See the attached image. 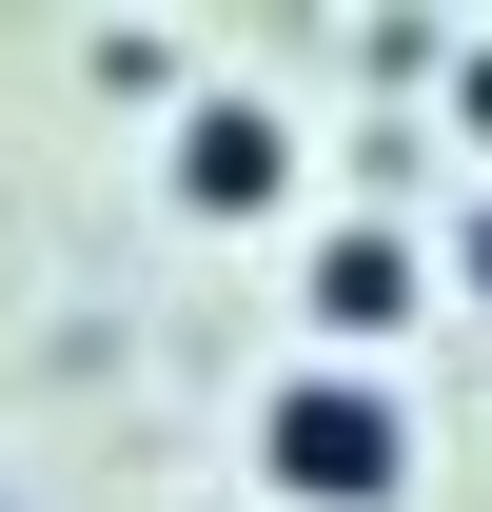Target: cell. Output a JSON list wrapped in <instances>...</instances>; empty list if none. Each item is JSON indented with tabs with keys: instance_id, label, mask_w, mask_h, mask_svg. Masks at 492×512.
Returning a JSON list of instances; mask_svg holds the SVG:
<instances>
[{
	"instance_id": "7a4b0ae2",
	"label": "cell",
	"mask_w": 492,
	"mask_h": 512,
	"mask_svg": "<svg viewBox=\"0 0 492 512\" xmlns=\"http://www.w3.org/2000/svg\"><path fill=\"white\" fill-rule=\"evenodd\" d=\"M296 316H315V355H335V375H374V355L433 316V256L394 237V217H335V237L296 256Z\"/></svg>"
},
{
	"instance_id": "3957f363",
	"label": "cell",
	"mask_w": 492,
	"mask_h": 512,
	"mask_svg": "<svg viewBox=\"0 0 492 512\" xmlns=\"http://www.w3.org/2000/svg\"><path fill=\"white\" fill-rule=\"evenodd\" d=\"M158 178H178V217H276V197H296V119L237 99V79H197L178 138H158Z\"/></svg>"
},
{
	"instance_id": "277c9868",
	"label": "cell",
	"mask_w": 492,
	"mask_h": 512,
	"mask_svg": "<svg viewBox=\"0 0 492 512\" xmlns=\"http://www.w3.org/2000/svg\"><path fill=\"white\" fill-rule=\"evenodd\" d=\"M433 79H453V119L492 138V40H453V60H433Z\"/></svg>"
},
{
	"instance_id": "6da1fadb",
	"label": "cell",
	"mask_w": 492,
	"mask_h": 512,
	"mask_svg": "<svg viewBox=\"0 0 492 512\" xmlns=\"http://www.w3.org/2000/svg\"><path fill=\"white\" fill-rule=\"evenodd\" d=\"M256 473H276L296 512H394V493H414V394L296 355V375L256 394Z\"/></svg>"
},
{
	"instance_id": "5b68a950",
	"label": "cell",
	"mask_w": 492,
	"mask_h": 512,
	"mask_svg": "<svg viewBox=\"0 0 492 512\" xmlns=\"http://www.w3.org/2000/svg\"><path fill=\"white\" fill-rule=\"evenodd\" d=\"M453 276H473V316H492V178H473V217H453Z\"/></svg>"
}]
</instances>
